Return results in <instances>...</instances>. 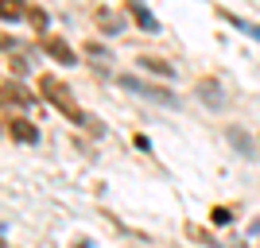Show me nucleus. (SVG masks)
<instances>
[{
  "label": "nucleus",
  "mask_w": 260,
  "mask_h": 248,
  "mask_svg": "<svg viewBox=\"0 0 260 248\" xmlns=\"http://www.w3.org/2000/svg\"><path fill=\"white\" fill-rule=\"evenodd\" d=\"M233 27H237V31H245V35H252V39H260V27H256V23H245V20H233Z\"/></svg>",
  "instance_id": "nucleus-1"
}]
</instances>
